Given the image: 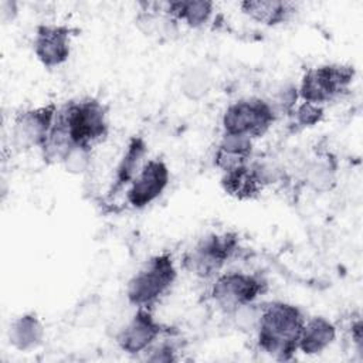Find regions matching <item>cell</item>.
Masks as SVG:
<instances>
[{
	"mask_svg": "<svg viewBox=\"0 0 363 363\" xmlns=\"http://www.w3.org/2000/svg\"><path fill=\"white\" fill-rule=\"evenodd\" d=\"M303 323L305 316L298 306L282 301L264 303L255 329L259 349L277 360H291Z\"/></svg>",
	"mask_w": 363,
	"mask_h": 363,
	"instance_id": "cell-1",
	"label": "cell"
},
{
	"mask_svg": "<svg viewBox=\"0 0 363 363\" xmlns=\"http://www.w3.org/2000/svg\"><path fill=\"white\" fill-rule=\"evenodd\" d=\"M74 146L91 149L109 132L108 108L99 99L85 96L58 108Z\"/></svg>",
	"mask_w": 363,
	"mask_h": 363,
	"instance_id": "cell-2",
	"label": "cell"
},
{
	"mask_svg": "<svg viewBox=\"0 0 363 363\" xmlns=\"http://www.w3.org/2000/svg\"><path fill=\"white\" fill-rule=\"evenodd\" d=\"M176 278L177 269L172 255L169 252L153 255L129 279L126 298L136 308L150 309L170 291Z\"/></svg>",
	"mask_w": 363,
	"mask_h": 363,
	"instance_id": "cell-3",
	"label": "cell"
},
{
	"mask_svg": "<svg viewBox=\"0 0 363 363\" xmlns=\"http://www.w3.org/2000/svg\"><path fill=\"white\" fill-rule=\"evenodd\" d=\"M356 69L347 64H323L305 71L298 86L302 101L323 106L346 94Z\"/></svg>",
	"mask_w": 363,
	"mask_h": 363,
	"instance_id": "cell-4",
	"label": "cell"
},
{
	"mask_svg": "<svg viewBox=\"0 0 363 363\" xmlns=\"http://www.w3.org/2000/svg\"><path fill=\"white\" fill-rule=\"evenodd\" d=\"M238 245V235L235 233L208 234L186 252L183 267L197 278H216L237 252Z\"/></svg>",
	"mask_w": 363,
	"mask_h": 363,
	"instance_id": "cell-5",
	"label": "cell"
},
{
	"mask_svg": "<svg viewBox=\"0 0 363 363\" xmlns=\"http://www.w3.org/2000/svg\"><path fill=\"white\" fill-rule=\"evenodd\" d=\"M275 119L277 113L268 101L250 96L230 104L223 113L221 125L225 135L245 136L254 140L264 136Z\"/></svg>",
	"mask_w": 363,
	"mask_h": 363,
	"instance_id": "cell-6",
	"label": "cell"
},
{
	"mask_svg": "<svg viewBox=\"0 0 363 363\" xmlns=\"http://www.w3.org/2000/svg\"><path fill=\"white\" fill-rule=\"evenodd\" d=\"M268 284L259 274L225 272L216 277L211 289V301L224 313L230 315L235 309L255 302L265 294Z\"/></svg>",
	"mask_w": 363,
	"mask_h": 363,
	"instance_id": "cell-7",
	"label": "cell"
},
{
	"mask_svg": "<svg viewBox=\"0 0 363 363\" xmlns=\"http://www.w3.org/2000/svg\"><path fill=\"white\" fill-rule=\"evenodd\" d=\"M58 106L52 102L18 112L11 125V145L17 152L41 149L52 128Z\"/></svg>",
	"mask_w": 363,
	"mask_h": 363,
	"instance_id": "cell-8",
	"label": "cell"
},
{
	"mask_svg": "<svg viewBox=\"0 0 363 363\" xmlns=\"http://www.w3.org/2000/svg\"><path fill=\"white\" fill-rule=\"evenodd\" d=\"M77 30L67 24H38L33 40V51L45 68L67 62L71 54V40Z\"/></svg>",
	"mask_w": 363,
	"mask_h": 363,
	"instance_id": "cell-9",
	"label": "cell"
},
{
	"mask_svg": "<svg viewBox=\"0 0 363 363\" xmlns=\"http://www.w3.org/2000/svg\"><path fill=\"white\" fill-rule=\"evenodd\" d=\"M167 329L157 322L150 309L138 308L135 315L119 329L115 340L128 354L145 353Z\"/></svg>",
	"mask_w": 363,
	"mask_h": 363,
	"instance_id": "cell-10",
	"label": "cell"
},
{
	"mask_svg": "<svg viewBox=\"0 0 363 363\" xmlns=\"http://www.w3.org/2000/svg\"><path fill=\"white\" fill-rule=\"evenodd\" d=\"M169 182L170 172L167 164L159 157L149 159L145 162L138 176L128 187L126 201L133 208H145L157 197H160Z\"/></svg>",
	"mask_w": 363,
	"mask_h": 363,
	"instance_id": "cell-11",
	"label": "cell"
},
{
	"mask_svg": "<svg viewBox=\"0 0 363 363\" xmlns=\"http://www.w3.org/2000/svg\"><path fill=\"white\" fill-rule=\"evenodd\" d=\"M268 182V170L258 162H250L248 164L223 173L221 176V186L224 191L238 200L255 199Z\"/></svg>",
	"mask_w": 363,
	"mask_h": 363,
	"instance_id": "cell-12",
	"label": "cell"
},
{
	"mask_svg": "<svg viewBox=\"0 0 363 363\" xmlns=\"http://www.w3.org/2000/svg\"><path fill=\"white\" fill-rule=\"evenodd\" d=\"M147 153V145L142 136H132L128 142L126 150L123 152L116 169L115 176L109 189V196H115L125 187H129L139 170L145 164Z\"/></svg>",
	"mask_w": 363,
	"mask_h": 363,
	"instance_id": "cell-13",
	"label": "cell"
},
{
	"mask_svg": "<svg viewBox=\"0 0 363 363\" xmlns=\"http://www.w3.org/2000/svg\"><path fill=\"white\" fill-rule=\"evenodd\" d=\"M251 156L252 139L223 133V138L214 150V166L221 170V173H227L248 164Z\"/></svg>",
	"mask_w": 363,
	"mask_h": 363,
	"instance_id": "cell-14",
	"label": "cell"
},
{
	"mask_svg": "<svg viewBox=\"0 0 363 363\" xmlns=\"http://www.w3.org/2000/svg\"><path fill=\"white\" fill-rule=\"evenodd\" d=\"M335 339L336 326L323 316H312L305 319L298 340V350L308 356L319 354L328 349Z\"/></svg>",
	"mask_w": 363,
	"mask_h": 363,
	"instance_id": "cell-15",
	"label": "cell"
},
{
	"mask_svg": "<svg viewBox=\"0 0 363 363\" xmlns=\"http://www.w3.org/2000/svg\"><path fill=\"white\" fill-rule=\"evenodd\" d=\"M241 11L251 20L268 27L288 21L296 11V6L284 0H245L240 3Z\"/></svg>",
	"mask_w": 363,
	"mask_h": 363,
	"instance_id": "cell-16",
	"label": "cell"
},
{
	"mask_svg": "<svg viewBox=\"0 0 363 363\" xmlns=\"http://www.w3.org/2000/svg\"><path fill=\"white\" fill-rule=\"evenodd\" d=\"M160 6L169 17L191 28L206 26L214 13V3L208 0H177L160 3Z\"/></svg>",
	"mask_w": 363,
	"mask_h": 363,
	"instance_id": "cell-17",
	"label": "cell"
},
{
	"mask_svg": "<svg viewBox=\"0 0 363 363\" xmlns=\"http://www.w3.org/2000/svg\"><path fill=\"white\" fill-rule=\"evenodd\" d=\"M45 330L40 318L30 312L16 318L9 329V340L20 352H28L41 345Z\"/></svg>",
	"mask_w": 363,
	"mask_h": 363,
	"instance_id": "cell-18",
	"label": "cell"
},
{
	"mask_svg": "<svg viewBox=\"0 0 363 363\" xmlns=\"http://www.w3.org/2000/svg\"><path fill=\"white\" fill-rule=\"evenodd\" d=\"M72 147H74V143L68 135L67 126L57 111L48 138L43 145V147L40 149L43 160L47 164H58V163L62 164L64 159L67 157V155Z\"/></svg>",
	"mask_w": 363,
	"mask_h": 363,
	"instance_id": "cell-19",
	"label": "cell"
},
{
	"mask_svg": "<svg viewBox=\"0 0 363 363\" xmlns=\"http://www.w3.org/2000/svg\"><path fill=\"white\" fill-rule=\"evenodd\" d=\"M289 115L292 116V122L296 128H299V129L311 128L322 121L323 106L302 101V104L296 105Z\"/></svg>",
	"mask_w": 363,
	"mask_h": 363,
	"instance_id": "cell-20",
	"label": "cell"
},
{
	"mask_svg": "<svg viewBox=\"0 0 363 363\" xmlns=\"http://www.w3.org/2000/svg\"><path fill=\"white\" fill-rule=\"evenodd\" d=\"M91 152H92L91 149L81 147V146H74L62 162L67 172L74 173V174H79V173L86 172L89 164H91Z\"/></svg>",
	"mask_w": 363,
	"mask_h": 363,
	"instance_id": "cell-21",
	"label": "cell"
},
{
	"mask_svg": "<svg viewBox=\"0 0 363 363\" xmlns=\"http://www.w3.org/2000/svg\"><path fill=\"white\" fill-rule=\"evenodd\" d=\"M176 346L170 342H162L159 345L153 343L145 353L146 360L149 362H174L176 357Z\"/></svg>",
	"mask_w": 363,
	"mask_h": 363,
	"instance_id": "cell-22",
	"label": "cell"
}]
</instances>
